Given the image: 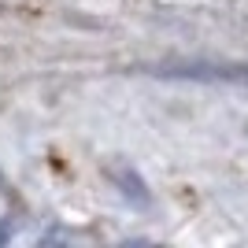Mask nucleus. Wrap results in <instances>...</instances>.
I'll list each match as a JSON object with an SVG mask.
<instances>
[{"label":"nucleus","mask_w":248,"mask_h":248,"mask_svg":"<svg viewBox=\"0 0 248 248\" xmlns=\"http://www.w3.org/2000/svg\"><path fill=\"white\" fill-rule=\"evenodd\" d=\"M163 74H182V78H248V63H241V67H207V63H200V67H167Z\"/></svg>","instance_id":"1"},{"label":"nucleus","mask_w":248,"mask_h":248,"mask_svg":"<svg viewBox=\"0 0 248 248\" xmlns=\"http://www.w3.org/2000/svg\"><path fill=\"white\" fill-rule=\"evenodd\" d=\"M0 197H11V189H8V178H4V170H0Z\"/></svg>","instance_id":"2"}]
</instances>
